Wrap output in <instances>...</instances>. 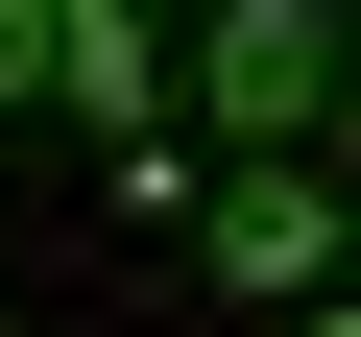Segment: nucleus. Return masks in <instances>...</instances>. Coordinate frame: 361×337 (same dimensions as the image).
<instances>
[{"label": "nucleus", "instance_id": "nucleus-1", "mask_svg": "<svg viewBox=\"0 0 361 337\" xmlns=\"http://www.w3.org/2000/svg\"><path fill=\"white\" fill-rule=\"evenodd\" d=\"M193 145L217 168H337V0H217L193 25Z\"/></svg>", "mask_w": 361, "mask_h": 337}, {"label": "nucleus", "instance_id": "nucleus-2", "mask_svg": "<svg viewBox=\"0 0 361 337\" xmlns=\"http://www.w3.org/2000/svg\"><path fill=\"white\" fill-rule=\"evenodd\" d=\"M193 241H217V289L313 313L337 289V168H193Z\"/></svg>", "mask_w": 361, "mask_h": 337}, {"label": "nucleus", "instance_id": "nucleus-3", "mask_svg": "<svg viewBox=\"0 0 361 337\" xmlns=\"http://www.w3.org/2000/svg\"><path fill=\"white\" fill-rule=\"evenodd\" d=\"M49 97H73L97 145H145V97H169V25H145V0H49Z\"/></svg>", "mask_w": 361, "mask_h": 337}, {"label": "nucleus", "instance_id": "nucleus-4", "mask_svg": "<svg viewBox=\"0 0 361 337\" xmlns=\"http://www.w3.org/2000/svg\"><path fill=\"white\" fill-rule=\"evenodd\" d=\"M0 97H49V0H0Z\"/></svg>", "mask_w": 361, "mask_h": 337}]
</instances>
